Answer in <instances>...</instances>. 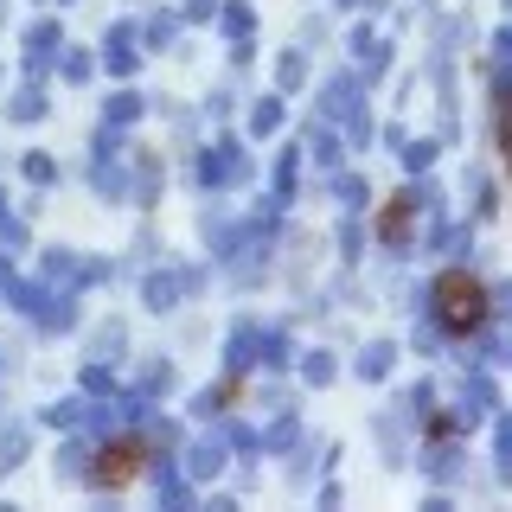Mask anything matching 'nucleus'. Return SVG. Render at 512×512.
<instances>
[{
	"label": "nucleus",
	"instance_id": "1",
	"mask_svg": "<svg viewBox=\"0 0 512 512\" xmlns=\"http://www.w3.org/2000/svg\"><path fill=\"white\" fill-rule=\"evenodd\" d=\"M429 301H436V320L448 333H480L487 327V282H480L474 269H442L436 288H429Z\"/></svg>",
	"mask_w": 512,
	"mask_h": 512
},
{
	"label": "nucleus",
	"instance_id": "2",
	"mask_svg": "<svg viewBox=\"0 0 512 512\" xmlns=\"http://www.w3.org/2000/svg\"><path fill=\"white\" fill-rule=\"evenodd\" d=\"M154 468V455H148V442L141 436H116V442H103L96 448V468H90V480L96 487H109V493H122V487H135L141 474Z\"/></svg>",
	"mask_w": 512,
	"mask_h": 512
},
{
	"label": "nucleus",
	"instance_id": "3",
	"mask_svg": "<svg viewBox=\"0 0 512 512\" xmlns=\"http://www.w3.org/2000/svg\"><path fill=\"white\" fill-rule=\"evenodd\" d=\"M410 205H416V199H410V192H397V199H391V205H384V218H378V231H384V237H391V244H404V237H410Z\"/></svg>",
	"mask_w": 512,
	"mask_h": 512
}]
</instances>
